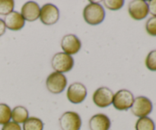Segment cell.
<instances>
[{
  "label": "cell",
  "mask_w": 156,
  "mask_h": 130,
  "mask_svg": "<svg viewBox=\"0 0 156 130\" xmlns=\"http://www.w3.org/2000/svg\"><path fill=\"white\" fill-rule=\"evenodd\" d=\"M85 21L91 25L101 24L105 18V11L103 6L98 2H90L83 10Z\"/></svg>",
  "instance_id": "6da1fadb"
},
{
  "label": "cell",
  "mask_w": 156,
  "mask_h": 130,
  "mask_svg": "<svg viewBox=\"0 0 156 130\" xmlns=\"http://www.w3.org/2000/svg\"><path fill=\"white\" fill-rule=\"evenodd\" d=\"M52 67L58 73H66L70 71L74 66V59L71 55L64 52H59L52 58Z\"/></svg>",
  "instance_id": "7a4b0ae2"
},
{
  "label": "cell",
  "mask_w": 156,
  "mask_h": 130,
  "mask_svg": "<svg viewBox=\"0 0 156 130\" xmlns=\"http://www.w3.org/2000/svg\"><path fill=\"white\" fill-rule=\"evenodd\" d=\"M67 85V79L65 75L58 72L50 73L46 80L47 88L50 93L59 94L66 89Z\"/></svg>",
  "instance_id": "3957f363"
},
{
  "label": "cell",
  "mask_w": 156,
  "mask_h": 130,
  "mask_svg": "<svg viewBox=\"0 0 156 130\" xmlns=\"http://www.w3.org/2000/svg\"><path fill=\"white\" fill-rule=\"evenodd\" d=\"M152 102L149 98L143 96H137L134 99L133 103L131 106V111L134 116L137 117H146L152 111Z\"/></svg>",
  "instance_id": "277c9868"
},
{
  "label": "cell",
  "mask_w": 156,
  "mask_h": 130,
  "mask_svg": "<svg viewBox=\"0 0 156 130\" xmlns=\"http://www.w3.org/2000/svg\"><path fill=\"white\" fill-rule=\"evenodd\" d=\"M59 126L62 130H80L82 119L76 112H66L59 119Z\"/></svg>",
  "instance_id": "5b68a950"
},
{
  "label": "cell",
  "mask_w": 156,
  "mask_h": 130,
  "mask_svg": "<svg viewBox=\"0 0 156 130\" xmlns=\"http://www.w3.org/2000/svg\"><path fill=\"white\" fill-rule=\"evenodd\" d=\"M134 101L133 94L129 90H120L117 91L113 97V105L118 110H127L131 108Z\"/></svg>",
  "instance_id": "8992f818"
},
{
  "label": "cell",
  "mask_w": 156,
  "mask_h": 130,
  "mask_svg": "<svg viewBox=\"0 0 156 130\" xmlns=\"http://www.w3.org/2000/svg\"><path fill=\"white\" fill-rule=\"evenodd\" d=\"M59 18V11L56 6L47 3L41 9L40 19L41 22L47 25L56 24Z\"/></svg>",
  "instance_id": "52a82bcc"
},
{
  "label": "cell",
  "mask_w": 156,
  "mask_h": 130,
  "mask_svg": "<svg viewBox=\"0 0 156 130\" xmlns=\"http://www.w3.org/2000/svg\"><path fill=\"white\" fill-rule=\"evenodd\" d=\"M128 12L131 18L140 21L146 18L149 13L148 3L144 0H133L129 2Z\"/></svg>",
  "instance_id": "ba28073f"
},
{
  "label": "cell",
  "mask_w": 156,
  "mask_h": 130,
  "mask_svg": "<svg viewBox=\"0 0 156 130\" xmlns=\"http://www.w3.org/2000/svg\"><path fill=\"white\" fill-rule=\"evenodd\" d=\"M114 93L108 87H100L93 94V102L100 108L108 107L112 103Z\"/></svg>",
  "instance_id": "9c48e42d"
},
{
  "label": "cell",
  "mask_w": 156,
  "mask_h": 130,
  "mask_svg": "<svg viewBox=\"0 0 156 130\" xmlns=\"http://www.w3.org/2000/svg\"><path fill=\"white\" fill-rule=\"evenodd\" d=\"M87 89L81 83H73L67 90V98L73 103H81L85 99Z\"/></svg>",
  "instance_id": "30bf717a"
},
{
  "label": "cell",
  "mask_w": 156,
  "mask_h": 130,
  "mask_svg": "<svg viewBox=\"0 0 156 130\" xmlns=\"http://www.w3.org/2000/svg\"><path fill=\"white\" fill-rule=\"evenodd\" d=\"M61 47L64 53L69 55L76 54L80 50L82 47V43L76 35H66L62 38L61 41Z\"/></svg>",
  "instance_id": "8fae6325"
},
{
  "label": "cell",
  "mask_w": 156,
  "mask_h": 130,
  "mask_svg": "<svg viewBox=\"0 0 156 130\" xmlns=\"http://www.w3.org/2000/svg\"><path fill=\"white\" fill-rule=\"evenodd\" d=\"M41 8L39 5L33 1L27 2L23 5L21 10V15L24 20L27 21H34L40 18Z\"/></svg>",
  "instance_id": "7c38bea8"
},
{
  "label": "cell",
  "mask_w": 156,
  "mask_h": 130,
  "mask_svg": "<svg viewBox=\"0 0 156 130\" xmlns=\"http://www.w3.org/2000/svg\"><path fill=\"white\" fill-rule=\"evenodd\" d=\"M3 21L5 27L12 31L21 30L25 24V20L24 19L21 13L15 11L5 15Z\"/></svg>",
  "instance_id": "4fadbf2b"
},
{
  "label": "cell",
  "mask_w": 156,
  "mask_h": 130,
  "mask_svg": "<svg viewBox=\"0 0 156 130\" xmlns=\"http://www.w3.org/2000/svg\"><path fill=\"white\" fill-rule=\"evenodd\" d=\"M111 125L109 117L103 113L94 115L89 120L90 130H109Z\"/></svg>",
  "instance_id": "5bb4252c"
},
{
  "label": "cell",
  "mask_w": 156,
  "mask_h": 130,
  "mask_svg": "<svg viewBox=\"0 0 156 130\" xmlns=\"http://www.w3.org/2000/svg\"><path fill=\"white\" fill-rule=\"evenodd\" d=\"M29 113L27 109L21 106L15 107L12 110V119L13 122L18 124H22L28 119Z\"/></svg>",
  "instance_id": "9a60e30c"
},
{
  "label": "cell",
  "mask_w": 156,
  "mask_h": 130,
  "mask_svg": "<svg viewBox=\"0 0 156 130\" xmlns=\"http://www.w3.org/2000/svg\"><path fill=\"white\" fill-rule=\"evenodd\" d=\"M44 122L41 119L37 117H28L23 123V130H43Z\"/></svg>",
  "instance_id": "2e32d148"
},
{
  "label": "cell",
  "mask_w": 156,
  "mask_h": 130,
  "mask_svg": "<svg viewBox=\"0 0 156 130\" xmlns=\"http://www.w3.org/2000/svg\"><path fill=\"white\" fill-rule=\"evenodd\" d=\"M136 130H155V125L154 121L151 118H140L136 123Z\"/></svg>",
  "instance_id": "e0dca14e"
},
{
  "label": "cell",
  "mask_w": 156,
  "mask_h": 130,
  "mask_svg": "<svg viewBox=\"0 0 156 130\" xmlns=\"http://www.w3.org/2000/svg\"><path fill=\"white\" fill-rule=\"evenodd\" d=\"M11 119L12 110L10 107L7 104L0 103V125H4L10 122Z\"/></svg>",
  "instance_id": "ac0fdd59"
},
{
  "label": "cell",
  "mask_w": 156,
  "mask_h": 130,
  "mask_svg": "<svg viewBox=\"0 0 156 130\" xmlns=\"http://www.w3.org/2000/svg\"><path fill=\"white\" fill-rule=\"evenodd\" d=\"M15 2L13 0H0V15H7L13 12Z\"/></svg>",
  "instance_id": "d6986e66"
},
{
  "label": "cell",
  "mask_w": 156,
  "mask_h": 130,
  "mask_svg": "<svg viewBox=\"0 0 156 130\" xmlns=\"http://www.w3.org/2000/svg\"><path fill=\"white\" fill-rule=\"evenodd\" d=\"M146 65V67L151 71H156V50H152L147 55Z\"/></svg>",
  "instance_id": "ffe728a7"
},
{
  "label": "cell",
  "mask_w": 156,
  "mask_h": 130,
  "mask_svg": "<svg viewBox=\"0 0 156 130\" xmlns=\"http://www.w3.org/2000/svg\"><path fill=\"white\" fill-rule=\"evenodd\" d=\"M104 5L107 9L112 11H117L121 9L124 5L123 0H105Z\"/></svg>",
  "instance_id": "44dd1931"
},
{
  "label": "cell",
  "mask_w": 156,
  "mask_h": 130,
  "mask_svg": "<svg viewBox=\"0 0 156 130\" xmlns=\"http://www.w3.org/2000/svg\"><path fill=\"white\" fill-rule=\"evenodd\" d=\"M146 29L149 35L156 36V17H152L146 21Z\"/></svg>",
  "instance_id": "7402d4cb"
},
{
  "label": "cell",
  "mask_w": 156,
  "mask_h": 130,
  "mask_svg": "<svg viewBox=\"0 0 156 130\" xmlns=\"http://www.w3.org/2000/svg\"><path fill=\"white\" fill-rule=\"evenodd\" d=\"M2 130H21V127L16 122H9L3 125Z\"/></svg>",
  "instance_id": "603a6c76"
},
{
  "label": "cell",
  "mask_w": 156,
  "mask_h": 130,
  "mask_svg": "<svg viewBox=\"0 0 156 130\" xmlns=\"http://www.w3.org/2000/svg\"><path fill=\"white\" fill-rule=\"evenodd\" d=\"M149 11L153 17H156V0H151L148 2Z\"/></svg>",
  "instance_id": "cb8c5ba5"
},
{
  "label": "cell",
  "mask_w": 156,
  "mask_h": 130,
  "mask_svg": "<svg viewBox=\"0 0 156 130\" xmlns=\"http://www.w3.org/2000/svg\"><path fill=\"white\" fill-rule=\"evenodd\" d=\"M6 27L4 21L2 18H0V37L2 36L5 33Z\"/></svg>",
  "instance_id": "d4e9b609"
}]
</instances>
